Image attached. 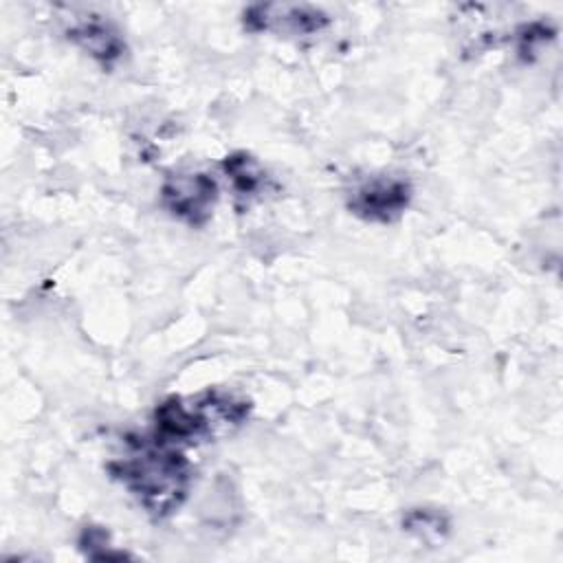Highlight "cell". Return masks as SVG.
<instances>
[{
  "label": "cell",
  "mask_w": 563,
  "mask_h": 563,
  "mask_svg": "<svg viewBox=\"0 0 563 563\" xmlns=\"http://www.w3.org/2000/svg\"><path fill=\"white\" fill-rule=\"evenodd\" d=\"M139 504L154 517L172 515L189 488V464L176 446L158 442H136L130 455L114 460L110 466Z\"/></svg>",
  "instance_id": "obj_1"
},
{
  "label": "cell",
  "mask_w": 563,
  "mask_h": 563,
  "mask_svg": "<svg viewBox=\"0 0 563 563\" xmlns=\"http://www.w3.org/2000/svg\"><path fill=\"white\" fill-rule=\"evenodd\" d=\"M163 207L189 224L209 220L218 200V183L202 172H187L169 176L161 187Z\"/></svg>",
  "instance_id": "obj_2"
},
{
  "label": "cell",
  "mask_w": 563,
  "mask_h": 563,
  "mask_svg": "<svg viewBox=\"0 0 563 563\" xmlns=\"http://www.w3.org/2000/svg\"><path fill=\"white\" fill-rule=\"evenodd\" d=\"M411 200V187L396 176H374L358 185L350 196V209L363 220L391 222Z\"/></svg>",
  "instance_id": "obj_3"
},
{
  "label": "cell",
  "mask_w": 563,
  "mask_h": 563,
  "mask_svg": "<svg viewBox=\"0 0 563 563\" xmlns=\"http://www.w3.org/2000/svg\"><path fill=\"white\" fill-rule=\"evenodd\" d=\"M249 31H273L288 35L317 33L328 24V15L312 4H253L244 11Z\"/></svg>",
  "instance_id": "obj_4"
},
{
  "label": "cell",
  "mask_w": 563,
  "mask_h": 563,
  "mask_svg": "<svg viewBox=\"0 0 563 563\" xmlns=\"http://www.w3.org/2000/svg\"><path fill=\"white\" fill-rule=\"evenodd\" d=\"M68 37L101 64H114L117 59H121L125 51L119 31L97 18L81 20L79 24H75L68 31Z\"/></svg>",
  "instance_id": "obj_5"
},
{
  "label": "cell",
  "mask_w": 563,
  "mask_h": 563,
  "mask_svg": "<svg viewBox=\"0 0 563 563\" xmlns=\"http://www.w3.org/2000/svg\"><path fill=\"white\" fill-rule=\"evenodd\" d=\"M222 172L227 176V180L231 183V189L235 191V196H253L262 183H264V172L257 165L255 158H251L244 152L231 154L222 161Z\"/></svg>",
  "instance_id": "obj_6"
},
{
  "label": "cell",
  "mask_w": 563,
  "mask_h": 563,
  "mask_svg": "<svg viewBox=\"0 0 563 563\" xmlns=\"http://www.w3.org/2000/svg\"><path fill=\"white\" fill-rule=\"evenodd\" d=\"M402 526L407 532H411L413 537H418L424 543H440L444 541L446 532H449V519L440 512V510H431V508H413L405 515Z\"/></svg>",
  "instance_id": "obj_7"
},
{
  "label": "cell",
  "mask_w": 563,
  "mask_h": 563,
  "mask_svg": "<svg viewBox=\"0 0 563 563\" xmlns=\"http://www.w3.org/2000/svg\"><path fill=\"white\" fill-rule=\"evenodd\" d=\"M79 545L81 550H86V554L90 559H112V556H125L123 552H112L108 532L99 526H86L81 537H79Z\"/></svg>",
  "instance_id": "obj_8"
}]
</instances>
